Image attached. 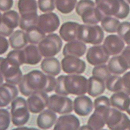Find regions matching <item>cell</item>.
Instances as JSON below:
<instances>
[{
  "mask_svg": "<svg viewBox=\"0 0 130 130\" xmlns=\"http://www.w3.org/2000/svg\"><path fill=\"white\" fill-rule=\"evenodd\" d=\"M2 15L1 13L0 12V24H1V22H2Z\"/></svg>",
  "mask_w": 130,
  "mask_h": 130,
  "instance_id": "f907efd6",
  "label": "cell"
},
{
  "mask_svg": "<svg viewBox=\"0 0 130 130\" xmlns=\"http://www.w3.org/2000/svg\"><path fill=\"white\" fill-rule=\"evenodd\" d=\"M117 32L124 42L130 45V22L125 21L120 23Z\"/></svg>",
  "mask_w": 130,
  "mask_h": 130,
  "instance_id": "e575fe53",
  "label": "cell"
},
{
  "mask_svg": "<svg viewBox=\"0 0 130 130\" xmlns=\"http://www.w3.org/2000/svg\"><path fill=\"white\" fill-rule=\"evenodd\" d=\"M92 73L93 76L98 77L105 82L111 76L108 66L105 64L99 65L94 67Z\"/></svg>",
  "mask_w": 130,
  "mask_h": 130,
  "instance_id": "d590c367",
  "label": "cell"
},
{
  "mask_svg": "<svg viewBox=\"0 0 130 130\" xmlns=\"http://www.w3.org/2000/svg\"><path fill=\"white\" fill-rule=\"evenodd\" d=\"M6 58L14 62L20 66L25 64L24 56L23 50H14L10 51Z\"/></svg>",
  "mask_w": 130,
  "mask_h": 130,
  "instance_id": "74e56055",
  "label": "cell"
},
{
  "mask_svg": "<svg viewBox=\"0 0 130 130\" xmlns=\"http://www.w3.org/2000/svg\"><path fill=\"white\" fill-rule=\"evenodd\" d=\"M56 81L55 91L60 95H82L87 92L88 80L84 76L61 75L57 78Z\"/></svg>",
  "mask_w": 130,
  "mask_h": 130,
  "instance_id": "7a4b0ae2",
  "label": "cell"
},
{
  "mask_svg": "<svg viewBox=\"0 0 130 130\" xmlns=\"http://www.w3.org/2000/svg\"><path fill=\"white\" fill-rule=\"evenodd\" d=\"M26 35L28 43L32 44H39L43 40L46 34L37 25L28 28L26 31Z\"/></svg>",
  "mask_w": 130,
  "mask_h": 130,
  "instance_id": "f546056e",
  "label": "cell"
},
{
  "mask_svg": "<svg viewBox=\"0 0 130 130\" xmlns=\"http://www.w3.org/2000/svg\"><path fill=\"white\" fill-rule=\"evenodd\" d=\"M9 43L12 48L13 49L23 48L28 43L26 33L20 30H16L9 37Z\"/></svg>",
  "mask_w": 130,
  "mask_h": 130,
  "instance_id": "4316f807",
  "label": "cell"
},
{
  "mask_svg": "<svg viewBox=\"0 0 130 130\" xmlns=\"http://www.w3.org/2000/svg\"><path fill=\"white\" fill-rule=\"evenodd\" d=\"M80 121L74 115H66L58 119L54 130H78Z\"/></svg>",
  "mask_w": 130,
  "mask_h": 130,
  "instance_id": "d6986e66",
  "label": "cell"
},
{
  "mask_svg": "<svg viewBox=\"0 0 130 130\" xmlns=\"http://www.w3.org/2000/svg\"><path fill=\"white\" fill-rule=\"evenodd\" d=\"M95 4L104 16H114L123 20L128 16L130 6L125 0H95Z\"/></svg>",
  "mask_w": 130,
  "mask_h": 130,
  "instance_id": "3957f363",
  "label": "cell"
},
{
  "mask_svg": "<svg viewBox=\"0 0 130 130\" xmlns=\"http://www.w3.org/2000/svg\"><path fill=\"white\" fill-rule=\"evenodd\" d=\"M109 56L103 45H98L93 46L88 49L86 58L88 63L97 66L107 62Z\"/></svg>",
  "mask_w": 130,
  "mask_h": 130,
  "instance_id": "5bb4252c",
  "label": "cell"
},
{
  "mask_svg": "<svg viewBox=\"0 0 130 130\" xmlns=\"http://www.w3.org/2000/svg\"><path fill=\"white\" fill-rule=\"evenodd\" d=\"M55 0H38L39 8L44 13L52 11L55 9Z\"/></svg>",
  "mask_w": 130,
  "mask_h": 130,
  "instance_id": "ab89813d",
  "label": "cell"
},
{
  "mask_svg": "<svg viewBox=\"0 0 130 130\" xmlns=\"http://www.w3.org/2000/svg\"><path fill=\"white\" fill-rule=\"evenodd\" d=\"M47 107L55 113L66 114L73 111V101L66 96L53 94L49 98Z\"/></svg>",
  "mask_w": 130,
  "mask_h": 130,
  "instance_id": "9c48e42d",
  "label": "cell"
},
{
  "mask_svg": "<svg viewBox=\"0 0 130 130\" xmlns=\"http://www.w3.org/2000/svg\"><path fill=\"white\" fill-rule=\"evenodd\" d=\"M107 130V129H103V130Z\"/></svg>",
  "mask_w": 130,
  "mask_h": 130,
  "instance_id": "f5cc1de1",
  "label": "cell"
},
{
  "mask_svg": "<svg viewBox=\"0 0 130 130\" xmlns=\"http://www.w3.org/2000/svg\"><path fill=\"white\" fill-rule=\"evenodd\" d=\"M11 120L17 127L23 126L27 123L30 117L27 101L24 98L17 97L11 103Z\"/></svg>",
  "mask_w": 130,
  "mask_h": 130,
  "instance_id": "5b68a950",
  "label": "cell"
},
{
  "mask_svg": "<svg viewBox=\"0 0 130 130\" xmlns=\"http://www.w3.org/2000/svg\"><path fill=\"white\" fill-rule=\"evenodd\" d=\"M56 83V79L52 76L46 75L39 70H33L23 76L19 87L23 95L29 97L37 92H52Z\"/></svg>",
  "mask_w": 130,
  "mask_h": 130,
  "instance_id": "6da1fadb",
  "label": "cell"
},
{
  "mask_svg": "<svg viewBox=\"0 0 130 130\" xmlns=\"http://www.w3.org/2000/svg\"><path fill=\"white\" fill-rule=\"evenodd\" d=\"M24 56L25 64L36 65L40 62L42 59L38 48L36 45L30 44L26 46L23 50Z\"/></svg>",
  "mask_w": 130,
  "mask_h": 130,
  "instance_id": "d4e9b609",
  "label": "cell"
},
{
  "mask_svg": "<svg viewBox=\"0 0 130 130\" xmlns=\"http://www.w3.org/2000/svg\"><path fill=\"white\" fill-rule=\"evenodd\" d=\"M106 87L109 91L117 92L123 90L122 77L111 75L106 81Z\"/></svg>",
  "mask_w": 130,
  "mask_h": 130,
  "instance_id": "1f68e13d",
  "label": "cell"
},
{
  "mask_svg": "<svg viewBox=\"0 0 130 130\" xmlns=\"http://www.w3.org/2000/svg\"><path fill=\"white\" fill-rule=\"evenodd\" d=\"M127 1L128 3H129L130 4V0H126Z\"/></svg>",
  "mask_w": 130,
  "mask_h": 130,
  "instance_id": "816d5d0a",
  "label": "cell"
},
{
  "mask_svg": "<svg viewBox=\"0 0 130 130\" xmlns=\"http://www.w3.org/2000/svg\"><path fill=\"white\" fill-rule=\"evenodd\" d=\"M11 122V115L5 109H0V130H7Z\"/></svg>",
  "mask_w": 130,
  "mask_h": 130,
  "instance_id": "f35d334b",
  "label": "cell"
},
{
  "mask_svg": "<svg viewBox=\"0 0 130 130\" xmlns=\"http://www.w3.org/2000/svg\"><path fill=\"white\" fill-rule=\"evenodd\" d=\"M19 15L16 11L11 10L5 12L0 24V35L4 37L10 36L14 28L19 26Z\"/></svg>",
  "mask_w": 130,
  "mask_h": 130,
  "instance_id": "30bf717a",
  "label": "cell"
},
{
  "mask_svg": "<svg viewBox=\"0 0 130 130\" xmlns=\"http://www.w3.org/2000/svg\"><path fill=\"white\" fill-rule=\"evenodd\" d=\"M77 0H55L56 8L64 14L71 13L75 8Z\"/></svg>",
  "mask_w": 130,
  "mask_h": 130,
  "instance_id": "d6a6232c",
  "label": "cell"
},
{
  "mask_svg": "<svg viewBox=\"0 0 130 130\" xmlns=\"http://www.w3.org/2000/svg\"><path fill=\"white\" fill-rule=\"evenodd\" d=\"M104 35L103 28L97 25H81L78 41L93 45L101 44Z\"/></svg>",
  "mask_w": 130,
  "mask_h": 130,
  "instance_id": "52a82bcc",
  "label": "cell"
},
{
  "mask_svg": "<svg viewBox=\"0 0 130 130\" xmlns=\"http://www.w3.org/2000/svg\"><path fill=\"white\" fill-rule=\"evenodd\" d=\"M79 130H94L88 125H84L81 127Z\"/></svg>",
  "mask_w": 130,
  "mask_h": 130,
  "instance_id": "bcb514c9",
  "label": "cell"
},
{
  "mask_svg": "<svg viewBox=\"0 0 130 130\" xmlns=\"http://www.w3.org/2000/svg\"><path fill=\"white\" fill-rule=\"evenodd\" d=\"M4 78L1 72H0V86L3 84L4 81Z\"/></svg>",
  "mask_w": 130,
  "mask_h": 130,
  "instance_id": "c3c4849f",
  "label": "cell"
},
{
  "mask_svg": "<svg viewBox=\"0 0 130 130\" xmlns=\"http://www.w3.org/2000/svg\"><path fill=\"white\" fill-rule=\"evenodd\" d=\"M57 119V115L55 112L46 109L41 112L37 119V125L41 129L46 130L51 128Z\"/></svg>",
  "mask_w": 130,
  "mask_h": 130,
  "instance_id": "44dd1931",
  "label": "cell"
},
{
  "mask_svg": "<svg viewBox=\"0 0 130 130\" xmlns=\"http://www.w3.org/2000/svg\"><path fill=\"white\" fill-rule=\"evenodd\" d=\"M9 43L4 36L0 35V55H3L8 51Z\"/></svg>",
  "mask_w": 130,
  "mask_h": 130,
  "instance_id": "ee69618b",
  "label": "cell"
},
{
  "mask_svg": "<svg viewBox=\"0 0 130 130\" xmlns=\"http://www.w3.org/2000/svg\"><path fill=\"white\" fill-rule=\"evenodd\" d=\"M76 11L83 22L87 25L97 24L104 17L92 0H80L77 4Z\"/></svg>",
  "mask_w": 130,
  "mask_h": 130,
  "instance_id": "277c9868",
  "label": "cell"
},
{
  "mask_svg": "<svg viewBox=\"0 0 130 130\" xmlns=\"http://www.w3.org/2000/svg\"><path fill=\"white\" fill-rule=\"evenodd\" d=\"M123 90L130 95V71L125 74L122 77Z\"/></svg>",
  "mask_w": 130,
  "mask_h": 130,
  "instance_id": "b9f144b4",
  "label": "cell"
},
{
  "mask_svg": "<svg viewBox=\"0 0 130 130\" xmlns=\"http://www.w3.org/2000/svg\"><path fill=\"white\" fill-rule=\"evenodd\" d=\"M49 97L46 93L38 92L29 96L27 103L29 111L37 114L42 111L48 105Z\"/></svg>",
  "mask_w": 130,
  "mask_h": 130,
  "instance_id": "4fadbf2b",
  "label": "cell"
},
{
  "mask_svg": "<svg viewBox=\"0 0 130 130\" xmlns=\"http://www.w3.org/2000/svg\"><path fill=\"white\" fill-rule=\"evenodd\" d=\"M107 113L95 109L87 122L88 125L94 130H101L106 124L105 117Z\"/></svg>",
  "mask_w": 130,
  "mask_h": 130,
  "instance_id": "83f0119b",
  "label": "cell"
},
{
  "mask_svg": "<svg viewBox=\"0 0 130 130\" xmlns=\"http://www.w3.org/2000/svg\"><path fill=\"white\" fill-rule=\"evenodd\" d=\"M93 103L90 98L87 95L76 97L73 103L75 113L80 116L85 117L90 114L93 109Z\"/></svg>",
  "mask_w": 130,
  "mask_h": 130,
  "instance_id": "ac0fdd59",
  "label": "cell"
},
{
  "mask_svg": "<svg viewBox=\"0 0 130 130\" xmlns=\"http://www.w3.org/2000/svg\"><path fill=\"white\" fill-rule=\"evenodd\" d=\"M110 104L115 108L122 111H126L130 102L129 95L123 91L114 93L110 97Z\"/></svg>",
  "mask_w": 130,
  "mask_h": 130,
  "instance_id": "7402d4cb",
  "label": "cell"
},
{
  "mask_svg": "<svg viewBox=\"0 0 130 130\" xmlns=\"http://www.w3.org/2000/svg\"><path fill=\"white\" fill-rule=\"evenodd\" d=\"M60 25L57 15L55 13H48L39 17L37 26L45 34L51 33L57 30Z\"/></svg>",
  "mask_w": 130,
  "mask_h": 130,
  "instance_id": "7c38bea8",
  "label": "cell"
},
{
  "mask_svg": "<svg viewBox=\"0 0 130 130\" xmlns=\"http://www.w3.org/2000/svg\"><path fill=\"white\" fill-rule=\"evenodd\" d=\"M29 128L27 127H20L11 130H29Z\"/></svg>",
  "mask_w": 130,
  "mask_h": 130,
  "instance_id": "7dc6e473",
  "label": "cell"
},
{
  "mask_svg": "<svg viewBox=\"0 0 130 130\" xmlns=\"http://www.w3.org/2000/svg\"><path fill=\"white\" fill-rule=\"evenodd\" d=\"M121 57L124 61L128 69H130V45H128L125 47L124 50L122 52Z\"/></svg>",
  "mask_w": 130,
  "mask_h": 130,
  "instance_id": "7bdbcfd3",
  "label": "cell"
},
{
  "mask_svg": "<svg viewBox=\"0 0 130 130\" xmlns=\"http://www.w3.org/2000/svg\"><path fill=\"white\" fill-rule=\"evenodd\" d=\"M18 7L21 16L37 13L38 5L36 0H19Z\"/></svg>",
  "mask_w": 130,
  "mask_h": 130,
  "instance_id": "f1b7e54d",
  "label": "cell"
},
{
  "mask_svg": "<svg viewBox=\"0 0 130 130\" xmlns=\"http://www.w3.org/2000/svg\"><path fill=\"white\" fill-rule=\"evenodd\" d=\"M101 22L103 29L109 33L117 32L120 24L119 20L111 16H104Z\"/></svg>",
  "mask_w": 130,
  "mask_h": 130,
  "instance_id": "4dcf8cb0",
  "label": "cell"
},
{
  "mask_svg": "<svg viewBox=\"0 0 130 130\" xmlns=\"http://www.w3.org/2000/svg\"><path fill=\"white\" fill-rule=\"evenodd\" d=\"M126 111L127 112V113L129 115H130V100L128 106L127 108V109L126 110Z\"/></svg>",
  "mask_w": 130,
  "mask_h": 130,
  "instance_id": "681fc988",
  "label": "cell"
},
{
  "mask_svg": "<svg viewBox=\"0 0 130 130\" xmlns=\"http://www.w3.org/2000/svg\"><path fill=\"white\" fill-rule=\"evenodd\" d=\"M41 68L45 73L52 76H55L61 72L59 61L56 58H44L41 63Z\"/></svg>",
  "mask_w": 130,
  "mask_h": 130,
  "instance_id": "603a6c76",
  "label": "cell"
},
{
  "mask_svg": "<svg viewBox=\"0 0 130 130\" xmlns=\"http://www.w3.org/2000/svg\"><path fill=\"white\" fill-rule=\"evenodd\" d=\"M38 17V13L21 16L19 21L20 27L22 30L26 31L30 27L36 26Z\"/></svg>",
  "mask_w": 130,
  "mask_h": 130,
  "instance_id": "836d02e7",
  "label": "cell"
},
{
  "mask_svg": "<svg viewBox=\"0 0 130 130\" xmlns=\"http://www.w3.org/2000/svg\"><path fill=\"white\" fill-rule=\"evenodd\" d=\"M15 85L6 82L0 86V107H5L11 103L19 95Z\"/></svg>",
  "mask_w": 130,
  "mask_h": 130,
  "instance_id": "e0dca14e",
  "label": "cell"
},
{
  "mask_svg": "<svg viewBox=\"0 0 130 130\" xmlns=\"http://www.w3.org/2000/svg\"><path fill=\"white\" fill-rule=\"evenodd\" d=\"M110 100L105 95L99 96L94 100L95 109L108 111L110 109Z\"/></svg>",
  "mask_w": 130,
  "mask_h": 130,
  "instance_id": "8d00e7d4",
  "label": "cell"
},
{
  "mask_svg": "<svg viewBox=\"0 0 130 130\" xmlns=\"http://www.w3.org/2000/svg\"><path fill=\"white\" fill-rule=\"evenodd\" d=\"M111 130H130V119L125 114L122 119Z\"/></svg>",
  "mask_w": 130,
  "mask_h": 130,
  "instance_id": "60d3db41",
  "label": "cell"
},
{
  "mask_svg": "<svg viewBox=\"0 0 130 130\" xmlns=\"http://www.w3.org/2000/svg\"><path fill=\"white\" fill-rule=\"evenodd\" d=\"M20 66L7 58L0 57V72L7 83L14 85L19 84L23 77Z\"/></svg>",
  "mask_w": 130,
  "mask_h": 130,
  "instance_id": "8992f818",
  "label": "cell"
},
{
  "mask_svg": "<svg viewBox=\"0 0 130 130\" xmlns=\"http://www.w3.org/2000/svg\"><path fill=\"white\" fill-rule=\"evenodd\" d=\"M13 5V0H0V11H6L9 10Z\"/></svg>",
  "mask_w": 130,
  "mask_h": 130,
  "instance_id": "f6af8a7d",
  "label": "cell"
},
{
  "mask_svg": "<svg viewBox=\"0 0 130 130\" xmlns=\"http://www.w3.org/2000/svg\"><path fill=\"white\" fill-rule=\"evenodd\" d=\"M62 69L68 74H79L83 73L86 68L84 61L77 57L73 56H65L61 61Z\"/></svg>",
  "mask_w": 130,
  "mask_h": 130,
  "instance_id": "8fae6325",
  "label": "cell"
},
{
  "mask_svg": "<svg viewBox=\"0 0 130 130\" xmlns=\"http://www.w3.org/2000/svg\"><path fill=\"white\" fill-rule=\"evenodd\" d=\"M81 24L74 22H66L61 25L59 30L60 35L66 42L78 41Z\"/></svg>",
  "mask_w": 130,
  "mask_h": 130,
  "instance_id": "9a60e30c",
  "label": "cell"
},
{
  "mask_svg": "<svg viewBox=\"0 0 130 130\" xmlns=\"http://www.w3.org/2000/svg\"><path fill=\"white\" fill-rule=\"evenodd\" d=\"M63 42L57 34H51L45 36L38 44L39 50L44 57H54L61 51Z\"/></svg>",
  "mask_w": 130,
  "mask_h": 130,
  "instance_id": "ba28073f",
  "label": "cell"
},
{
  "mask_svg": "<svg viewBox=\"0 0 130 130\" xmlns=\"http://www.w3.org/2000/svg\"><path fill=\"white\" fill-rule=\"evenodd\" d=\"M103 46L109 56H114L117 55L122 52L125 44L119 36L110 34L106 37Z\"/></svg>",
  "mask_w": 130,
  "mask_h": 130,
  "instance_id": "2e32d148",
  "label": "cell"
},
{
  "mask_svg": "<svg viewBox=\"0 0 130 130\" xmlns=\"http://www.w3.org/2000/svg\"><path fill=\"white\" fill-rule=\"evenodd\" d=\"M106 88L105 82L95 76H92L88 79L87 92L92 97H97L104 92Z\"/></svg>",
  "mask_w": 130,
  "mask_h": 130,
  "instance_id": "cb8c5ba5",
  "label": "cell"
},
{
  "mask_svg": "<svg viewBox=\"0 0 130 130\" xmlns=\"http://www.w3.org/2000/svg\"><path fill=\"white\" fill-rule=\"evenodd\" d=\"M87 48L86 44L80 41L68 42L64 46L62 54L64 56L69 55L80 57L84 55Z\"/></svg>",
  "mask_w": 130,
  "mask_h": 130,
  "instance_id": "ffe728a7",
  "label": "cell"
},
{
  "mask_svg": "<svg viewBox=\"0 0 130 130\" xmlns=\"http://www.w3.org/2000/svg\"><path fill=\"white\" fill-rule=\"evenodd\" d=\"M107 66L111 73L115 75L122 74L128 69L120 55L112 57Z\"/></svg>",
  "mask_w": 130,
  "mask_h": 130,
  "instance_id": "484cf974",
  "label": "cell"
}]
</instances>
